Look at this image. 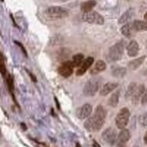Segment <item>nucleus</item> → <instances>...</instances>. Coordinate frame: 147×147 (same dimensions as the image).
<instances>
[{
  "instance_id": "nucleus-1",
  "label": "nucleus",
  "mask_w": 147,
  "mask_h": 147,
  "mask_svg": "<svg viewBox=\"0 0 147 147\" xmlns=\"http://www.w3.org/2000/svg\"><path fill=\"white\" fill-rule=\"evenodd\" d=\"M107 112L101 105L98 106L92 117H88L84 123V127L90 132L98 131L103 126L106 120Z\"/></svg>"
},
{
  "instance_id": "nucleus-2",
  "label": "nucleus",
  "mask_w": 147,
  "mask_h": 147,
  "mask_svg": "<svg viewBox=\"0 0 147 147\" xmlns=\"http://www.w3.org/2000/svg\"><path fill=\"white\" fill-rule=\"evenodd\" d=\"M124 50H125V42L123 41L116 43L115 45L110 47L109 51H108L107 60L110 61H119L123 57Z\"/></svg>"
},
{
  "instance_id": "nucleus-3",
  "label": "nucleus",
  "mask_w": 147,
  "mask_h": 147,
  "mask_svg": "<svg viewBox=\"0 0 147 147\" xmlns=\"http://www.w3.org/2000/svg\"><path fill=\"white\" fill-rule=\"evenodd\" d=\"M101 84V80L98 78H92L88 80L83 88V94L87 97H92L98 91Z\"/></svg>"
},
{
  "instance_id": "nucleus-4",
  "label": "nucleus",
  "mask_w": 147,
  "mask_h": 147,
  "mask_svg": "<svg viewBox=\"0 0 147 147\" xmlns=\"http://www.w3.org/2000/svg\"><path fill=\"white\" fill-rule=\"evenodd\" d=\"M130 117V111L128 108H122L116 117V125L119 129H123L127 125Z\"/></svg>"
},
{
  "instance_id": "nucleus-5",
  "label": "nucleus",
  "mask_w": 147,
  "mask_h": 147,
  "mask_svg": "<svg viewBox=\"0 0 147 147\" xmlns=\"http://www.w3.org/2000/svg\"><path fill=\"white\" fill-rule=\"evenodd\" d=\"M45 14L51 18H64L68 16L69 10L61 6H51L45 11Z\"/></svg>"
},
{
  "instance_id": "nucleus-6",
  "label": "nucleus",
  "mask_w": 147,
  "mask_h": 147,
  "mask_svg": "<svg viewBox=\"0 0 147 147\" xmlns=\"http://www.w3.org/2000/svg\"><path fill=\"white\" fill-rule=\"evenodd\" d=\"M83 21H85L89 24H104V18L100 14L95 11H90L88 13H83L82 16Z\"/></svg>"
},
{
  "instance_id": "nucleus-7",
  "label": "nucleus",
  "mask_w": 147,
  "mask_h": 147,
  "mask_svg": "<svg viewBox=\"0 0 147 147\" xmlns=\"http://www.w3.org/2000/svg\"><path fill=\"white\" fill-rule=\"evenodd\" d=\"M102 138H103L104 141L106 143H107L108 144H110V145L115 144L117 142V138L116 130L112 128V127H108V128H107L103 133H102Z\"/></svg>"
},
{
  "instance_id": "nucleus-8",
  "label": "nucleus",
  "mask_w": 147,
  "mask_h": 147,
  "mask_svg": "<svg viewBox=\"0 0 147 147\" xmlns=\"http://www.w3.org/2000/svg\"><path fill=\"white\" fill-rule=\"evenodd\" d=\"M73 68H74V66L72 64L71 61H63L62 64L59 67L58 71H59L61 76L64 77V78H68V77H69L72 74Z\"/></svg>"
},
{
  "instance_id": "nucleus-9",
  "label": "nucleus",
  "mask_w": 147,
  "mask_h": 147,
  "mask_svg": "<svg viewBox=\"0 0 147 147\" xmlns=\"http://www.w3.org/2000/svg\"><path fill=\"white\" fill-rule=\"evenodd\" d=\"M130 137H131V135H130L129 130L123 128L122 130H121V132L119 133V135L117 136V138L116 143L117 144V146L118 147L125 146V144L129 141Z\"/></svg>"
},
{
  "instance_id": "nucleus-10",
  "label": "nucleus",
  "mask_w": 147,
  "mask_h": 147,
  "mask_svg": "<svg viewBox=\"0 0 147 147\" xmlns=\"http://www.w3.org/2000/svg\"><path fill=\"white\" fill-rule=\"evenodd\" d=\"M92 113V107L89 104H84L77 110V117L80 119H86L89 117Z\"/></svg>"
},
{
  "instance_id": "nucleus-11",
  "label": "nucleus",
  "mask_w": 147,
  "mask_h": 147,
  "mask_svg": "<svg viewBox=\"0 0 147 147\" xmlns=\"http://www.w3.org/2000/svg\"><path fill=\"white\" fill-rule=\"evenodd\" d=\"M94 62V58L93 57H88L86 60L83 61V62L79 66V69H77L76 71V75L77 76H81L84 74L88 69L91 67V65L93 64Z\"/></svg>"
},
{
  "instance_id": "nucleus-12",
  "label": "nucleus",
  "mask_w": 147,
  "mask_h": 147,
  "mask_svg": "<svg viewBox=\"0 0 147 147\" xmlns=\"http://www.w3.org/2000/svg\"><path fill=\"white\" fill-rule=\"evenodd\" d=\"M118 84L116 82H107L100 89V95L101 96H107L113 90H115L117 88Z\"/></svg>"
},
{
  "instance_id": "nucleus-13",
  "label": "nucleus",
  "mask_w": 147,
  "mask_h": 147,
  "mask_svg": "<svg viewBox=\"0 0 147 147\" xmlns=\"http://www.w3.org/2000/svg\"><path fill=\"white\" fill-rule=\"evenodd\" d=\"M144 92V85H137L136 90H135V92H134L132 98H131L134 104L138 103V101L142 98V96H143Z\"/></svg>"
},
{
  "instance_id": "nucleus-14",
  "label": "nucleus",
  "mask_w": 147,
  "mask_h": 147,
  "mask_svg": "<svg viewBox=\"0 0 147 147\" xmlns=\"http://www.w3.org/2000/svg\"><path fill=\"white\" fill-rule=\"evenodd\" d=\"M139 45L136 41H131L127 46V53L130 57H135L138 54Z\"/></svg>"
},
{
  "instance_id": "nucleus-15",
  "label": "nucleus",
  "mask_w": 147,
  "mask_h": 147,
  "mask_svg": "<svg viewBox=\"0 0 147 147\" xmlns=\"http://www.w3.org/2000/svg\"><path fill=\"white\" fill-rule=\"evenodd\" d=\"M134 15H135V11H134V9H132V8L128 9L127 11H125L122 16H121V17L119 18V20H118V23L121 24L128 23L133 18Z\"/></svg>"
},
{
  "instance_id": "nucleus-16",
  "label": "nucleus",
  "mask_w": 147,
  "mask_h": 147,
  "mask_svg": "<svg viewBox=\"0 0 147 147\" xmlns=\"http://www.w3.org/2000/svg\"><path fill=\"white\" fill-rule=\"evenodd\" d=\"M107 68V65H106V62L103 61H98L97 62L95 63V65L94 67L91 69V71H90V73L92 75H95V74H98L99 72L101 71H105Z\"/></svg>"
},
{
  "instance_id": "nucleus-17",
  "label": "nucleus",
  "mask_w": 147,
  "mask_h": 147,
  "mask_svg": "<svg viewBox=\"0 0 147 147\" xmlns=\"http://www.w3.org/2000/svg\"><path fill=\"white\" fill-rule=\"evenodd\" d=\"M97 5V2L95 0H88V1H86L84 3H82L80 5V9L83 13H88L92 11V9Z\"/></svg>"
},
{
  "instance_id": "nucleus-18",
  "label": "nucleus",
  "mask_w": 147,
  "mask_h": 147,
  "mask_svg": "<svg viewBox=\"0 0 147 147\" xmlns=\"http://www.w3.org/2000/svg\"><path fill=\"white\" fill-rule=\"evenodd\" d=\"M135 32L136 31L134 29L132 24H125V25H123V27L121 28V33L126 37H131Z\"/></svg>"
},
{
  "instance_id": "nucleus-19",
  "label": "nucleus",
  "mask_w": 147,
  "mask_h": 147,
  "mask_svg": "<svg viewBox=\"0 0 147 147\" xmlns=\"http://www.w3.org/2000/svg\"><path fill=\"white\" fill-rule=\"evenodd\" d=\"M133 27L135 29L136 32H140V31H147V22L144 21H140V20H136L132 23Z\"/></svg>"
},
{
  "instance_id": "nucleus-20",
  "label": "nucleus",
  "mask_w": 147,
  "mask_h": 147,
  "mask_svg": "<svg viewBox=\"0 0 147 147\" xmlns=\"http://www.w3.org/2000/svg\"><path fill=\"white\" fill-rule=\"evenodd\" d=\"M144 60H145V56H142V57H140V58L133 60L128 63V68L132 69V71H135L139 66L142 65V63L144 61Z\"/></svg>"
},
{
  "instance_id": "nucleus-21",
  "label": "nucleus",
  "mask_w": 147,
  "mask_h": 147,
  "mask_svg": "<svg viewBox=\"0 0 147 147\" xmlns=\"http://www.w3.org/2000/svg\"><path fill=\"white\" fill-rule=\"evenodd\" d=\"M112 74L116 78H123L126 74V69L122 67H117L112 69Z\"/></svg>"
},
{
  "instance_id": "nucleus-22",
  "label": "nucleus",
  "mask_w": 147,
  "mask_h": 147,
  "mask_svg": "<svg viewBox=\"0 0 147 147\" xmlns=\"http://www.w3.org/2000/svg\"><path fill=\"white\" fill-rule=\"evenodd\" d=\"M119 91H116L115 93L112 94V96L110 97V98L108 99V105L112 107H116L118 104L119 101Z\"/></svg>"
},
{
  "instance_id": "nucleus-23",
  "label": "nucleus",
  "mask_w": 147,
  "mask_h": 147,
  "mask_svg": "<svg viewBox=\"0 0 147 147\" xmlns=\"http://www.w3.org/2000/svg\"><path fill=\"white\" fill-rule=\"evenodd\" d=\"M84 61V55L81 54V53H78L72 57V60L71 62L74 67H79L81 63Z\"/></svg>"
},
{
  "instance_id": "nucleus-24",
  "label": "nucleus",
  "mask_w": 147,
  "mask_h": 147,
  "mask_svg": "<svg viewBox=\"0 0 147 147\" xmlns=\"http://www.w3.org/2000/svg\"><path fill=\"white\" fill-rule=\"evenodd\" d=\"M137 87V84L135 82H132L130 83V85L128 86V88H127V90H126V94H125V98L127 99H129L132 98V96L134 94V92H135L136 88Z\"/></svg>"
},
{
  "instance_id": "nucleus-25",
  "label": "nucleus",
  "mask_w": 147,
  "mask_h": 147,
  "mask_svg": "<svg viewBox=\"0 0 147 147\" xmlns=\"http://www.w3.org/2000/svg\"><path fill=\"white\" fill-rule=\"evenodd\" d=\"M139 123L144 127L147 126V112L139 117Z\"/></svg>"
},
{
  "instance_id": "nucleus-26",
  "label": "nucleus",
  "mask_w": 147,
  "mask_h": 147,
  "mask_svg": "<svg viewBox=\"0 0 147 147\" xmlns=\"http://www.w3.org/2000/svg\"><path fill=\"white\" fill-rule=\"evenodd\" d=\"M0 72L2 73V75L5 77L6 74V69H5V62H4V59L2 55L0 54Z\"/></svg>"
},
{
  "instance_id": "nucleus-27",
  "label": "nucleus",
  "mask_w": 147,
  "mask_h": 147,
  "mask_svg": "<svg viewBox=\"0 0 147 147\" xmlns=\"http://www.w3.org/2000/svg\"><path fill=\"white\" fill-rule=\"evenodd\" d=\"M141 103H142L143 105H144V104L147 103V88L144 90V94H143V96H142Z\"/></svg>"
},
{
  "instance_id": "nucleus-28",
  "label": "nucleus",
  "mask_w": 147,
  "mask_h": 147,
  "mask_svg": "<svg viewBox=\"0 0 147 147\" xmlns=\"http://www.w3.org/2000/svg\"><path fill=\"white\" fill-rule=\"evenodd\" d=\"M144 143L147 144V132H146V134H145V136H144Z\"/></svg>"
},
{
  "instance_id": "nucleus-29",
  "label": "nucleus",
  "mask_w": 147,
  "mask_h": 147,
  "mask_svg": "<svg viewBox=\"0 0 147 147\" xmlns=\"http://www.w3.org/2000/svg\"><path fill=\"white\" fill-rule=\"evenodd\" d=\"M144 19H145L146 22H147V12L145 13V15H144Z\"/></svg>"
},
{
  "instance_id": "nucleus-30",
  "label": "nucleus",
  "mask_w": 147,
  "mask_h": 147,
  "mask_svg": "<svg viewBox=\"0 0 147 147\" xmlns=\"http://www.w3.org/2000/svg\"><path fill=\"white\" fill-rule=\"evenodd\" d=\"M61 1H68V0H61Z\"/></svg>"
},
{
  "instance_id": "nucleus-31",
  "label": "nucleus",
  "mask_w": 147,
  "mask_h": 147,
  "mask_svg": "<svg viewBox=\"0 0 147 147\" xmlns=\"http://www.w3.org/2000/svg\"><path fill=\"white\" fill-rule=\"evenodd\" d=\"M146 47H147V42H146Z\"/></svg>"
},
{
  "instance_id": "nucleus-32",
  "label": "nucleus",
  "mask_w": 147,
  "mask_h": 147,
  "mask_svg": "<svg viewBox=\"0 0 147 147\" xmlns=\"http://www.w3.org/2000/svg\"><path fill=\"white\" fill-rule=\"evenodd\" d=\"M135 147H138V146H135Z\"/></svg>"
}]
</instances>
